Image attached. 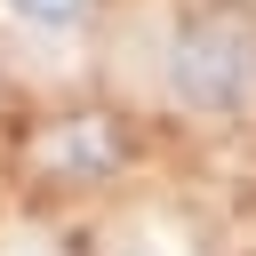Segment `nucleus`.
<instances>
[{
    "label": "nucleus",
    "instance_id": "1",
    "mask_svg": "<svg viewBox=\"0 0 256 256\" xmlns=\"http://www.w3.org/2000/svg\"><path fill=\"white\" fill-rule=\"evenodd\" d=\"M160 88L192 120H248L256 112V24L240 8L192 0L160 32Z\"/></svg>",
    "mask_w": 256,
    "mask_h": 256
},
{
    "label": "nucleus",
    "instance_id": "2",
    "mask_svg": "<svg viewBox=\"0 0 256 256\" xmlns=\"http://www.w3.org/2000/svg\"><path fill=\"white\" fill-rule=\"evenodd\" d=\"M24 32H40V40H72V32H88L96 16H104V0H0Z\"/></svg>",
    "mask_w": 256,
    "mask_h": 256
},
{
    "label": "nucleus",
    "instance_id": "3",
    "mask_svg": "<svg viewBox=\"0 0 256 256\" xmlns=\"http://www.w3.org/2000/svg\"><path fill=\"white\" fill-rule=\"evenodd\" d=\"M0 256H72V248L48 240V232H16V240H0Z\"/></svg>",
    "mask_w": 256,
    "mask_h": 256
}]
</instances>
